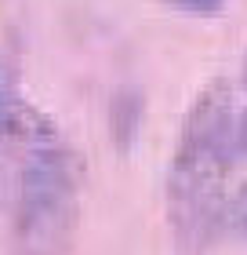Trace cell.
Returning a JSON list of instances; mask_svg holds the SVG:
<instances>
[{
  "mask_svg": "<svg viewBox=\"0 0 247 255\" xmlns=\"http://www.w3.org/2000/svg\"><path fill=\"white\" fill-rule=\"evenodd\" d=\"M240 142L244 113L229 84L218 80L196 95L167 171V215L182 248H207L211 234L226 219V179Z\"/></svg>",
  "mask_w": 247,
  "mask_h": 255,
  "instance_id": "cell-1",
  "label": "cell"
},
{
  "mask_svg": "<svg viewBox=\"0 0 247 255\" xmlns=\"http://www.w3.org/2000/svg\"><path fill=\"white\" fill-rule=\"evenodd\" d=\"M18 255H66L80 223V160L66 142L33 149L15 175Z\"/></svg>",
  "mask_w": 247,
  "mask_h": 255,
  "instance_id": "cell-2",
  "label": "cell"
},
{
  "mask_svg": "<svg viewBox=\"0 0 247 255\" xmlns=\"http://www.w3.org/2000/svg\"><path fill=\"white\" fill-rule=\"evenodd\" d=\"M62 142L58 128L44 117V113L26 102L7 80H0V146L15 149V153H33V149Z\"/></svg>",
  "mask_w": 247,
  "mask_h": 255,
  "instance_id": "cell-3",
  "label": "cell"
},
{
  "mask_svg": "<svg viewBox=\"0 0 247 255\" xmlns=\"http://www.w3.org/2000/svg\"><path fill=\"white\" fill-rule=\"evenodd\" d=\"M167 4L178 11H189V15H218L226 7V0H167Z\"/></svg>",
  "mask_w": 247,
  "mask_h": 255,
  "instance_id": "cell-4",
  "label": "cell"
},
{
  "mask_svg": "<svg viewBox=\"0 0 247 255\" xmlns=\"http://www.w3.org/2000/svg\"><path fill=\"white\" fill-rule=\"evenodd\" d=\"M226 219H229V223L237 226V230H244V234H247V186H244L237 197H229V204H226Z\"/></svg>",
  "mask_w": 247,
  "mask_h": 255,
  "instance_id": "cell-5",
  "label": "cell"
},
{
  "mask_svg": "<svg viewBox=\"0 0 247 255\" xmlns=\"http://www.w3.org/2000/svg\"><path fill=\"white\" fill-rule=\"evenodd\" d=\"M4 201H15V179L4 171V164H0V204Z\"/></svg>",
  "mask_w": 247,
  "mask_h": 255,
  "instance_id": "cell-6",
  "label": "cell"
},
{
  "mask_svg": "<svg viewBox=\"0 0 247 255\" xmlns=\"http://www.w3.org/2000/svg\"><path fill=\"white\" fill-rule=\"evenodd\" d=\"M244 142H247V113H244Z\"/></svg>",
  "mask_w": 247,
  "mask_h": 255,
  "instance_id": "cell-7",
  "label": "cell"
}]
</instances>
